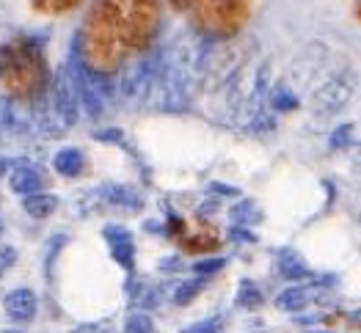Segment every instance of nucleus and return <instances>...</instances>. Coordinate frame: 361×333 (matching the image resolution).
I'll return each mask as SVG.
<instances>
[{
	"label": "nucleus",
	"instance_id": "obj_1",
	"mask_svg": "<svg viewBox=\"0 0 361 333\" xmlns=\"http://www.w3.org/2000/svg\"><path fill=\"white\" fill-rule=\"evenodd\" d=\"M157 30L160 0H97L78 39V61L108 77L130 53L149 50Z\"/></svg>",
	"mask_w": 361,
	"mask_h": 333
},
{
	"label": "nucleus",
	"instance_id": "obj_2",
	"mask_svg": "<svg viewBox=\"0 0 361 333\" xmlns=\"http://www.w3.org/2000/svg\"><path fill=\"white\" fill-rule=\"evenodd\" d=\"M0 86L11 99H39L50 91V69L42 44L33 39H11L0 47Z\"/></svg>",
	"mask_w": 361,
	"mask_h": 333
},
{
	"label": "nucleus",
	"instance_id": "obj_3",
	"mask_svg": "<svg viewBox=\"0 0 361 333\" xmlns=\"http://www.w3.org/2000/svg\"><path fill=\"white\" fill-rule=\"evenodd\" d=\"M251 0H199L193 6V28L212 42H226L243 28Z\"/></svg>",
	"mask_w": 361,
	"mask_h": 333
},
{
	"label": "nucleus",
	"instance_id": "obj_4",
	"mask_svg": "<svg viewBox=\"0 0 361 333\" xmlns=\"http://www.w3.org/2000/svg\"><path fill=\"white\" fill-rule=\"evenodd\" d=\"M356 94V77L350 69H339L329 75L317 89L312 91V113L317 119H331L339 111H345V105L353 99Z\"/></svg>",
	"mask_w": 361,
	"mask_h": 333
},
{
	"label": "nucleus",
	"instance_id": "obj_5",
	"mask_svg": "<svg viewBox=\"0 0 361 333\" xmlns=\"http://www.w3.org/2000/svg\"><path fill=\"white\" fill-rule=\"evenodd\" d=\"M50 99H53V113L61 119V124H75L80 116V102L72 86L69 66H63L59 75L50 80Z\"/></svg>",
	"mask_w": 361,
	"mask_h": 333
},
{
	"label": "nucleus",
	"instance_id": "obj_6",
	"mask_svg": "<svg viewBox=\"0 0 361 333\" xmlns=\"http://www.w3.org/2000/svg\"><path fill=\"white\" fill-rule=\"evenodd\" d=\"M3 311H6L8 320H14L20 325H28V322L36 320V314H39V298H36V292L28 289V287H17V289H11L3 298Z\"/></svg>",
	"mask_w": 361,
	"mask_h": 333
},
{
	"label": "nucleus",
	"instance_id": "obj_7",
	"mask_svg": "<svg viewBox=\"0 0 361 333\" xmlns=\"http://www.w3.org/2000/svg\"><path fill=\"white\" fill-rule=\"evenodd\" d=\"M105 240H108V248H111V256L119 262L124 270H133L135 265V242H133V234L124 229V226H105Z\"/></svg>",
	"mask_w": 361,
	"mask_h": 333
},
{
	"label": "nucleus",
	"instance_id": "obj_8",
	"mask_svg": "<svg viewBox=\"0 0 361 333\" xmlns=\"http://www.w3.org/2000/svg\"><path fill=\"white\" fill-rule=\"evenodd\" d=\"M44 174L42 168L30 165L28 160H20L14 163L11 174H8V187L17 193V196H28V193H36V190H44Z\"/></svg>",
	"mask_w": 361,
	"mask_h": 333
},
{
	"label": "nucleus",
	"instance_id": "obj_9",
	"mask_svg": "<svg viewBox=\"0 0 361 333\" xmlns=\"http://www.w3.org/2000/svg\"><path fill=\"white\" fill-rule=\"evenodd\" d=\"M314 292H317L314 284H293V287H287L284 292L276 295V308L290 311V314L303 311L309 303L314 301Z\"/></svg>",
	"mask_w": 361,
	"mask_h": 333
},
{
	"label": "nucleus",
	"instance_id": "obj_10",
	"mask_svg": "<svg viewBox=\"0 0 361 333\" xmlns=\"http://www.w3.org/2000/svg\"><path fill=\"white\" fill-rule=\"evenodd\" d=\"M59 196L50 193V190H36V193L23 196V210L28 212V218H33V220H47L53 212L59 210Z\"/></svg>",
	"mask_w": 361,
	"mask_h": 333
},
{
	"label": "nucleus",
	"instance_id": "obj_11",
	"mask_svg": "<svg viewBox=\"0 0 361 333\" xmlns=\"http://www.w3.org/2000/svg\"><path fill=\"white\" fill-rule=\"evenodd\" d=\"M53 168H56V174H61V177H80L83 168H86V154L78 149V146H63L53 157Z\"/></svg>",
	"mask_w": 361,
	"mask_h": 333
},
{
	"label": "nucleus",
	"instance_id": "obj_12",
	"mask_svg": "<svg viewBox=\"0 0 361 333\" xmlns=\"http://www.w3.org/2000/svg\"><path fill=\"white\" fill-rule=\"evenodd\" d=\"M279 275L287 278V281H293V284H301V281H312L314 278V272L309 270V265L303 262L298 253H290V251L279 256Z\"/></svg>",
	"mask_w": 361,
	"mask_h": 333
},
{
	"label": "nucleus",
	"instance_id": "obj_13",
	"mask_svg": "<svg viewBox=\"0 0 361 333\" xmlns=\"http://www.w3.org/2000/svg\"><path fill=\"white\" fill-rule=\"evenodd\" d=\"M229 218H232V226H254V223H259L262 220V210L257 207V201L254 199H240L232 210H229Z\"/></svg>",
	"mask_w": 361,
	"mask_h": 333
},
{
	"label": "nucleus",
	"instance_id": "obj_14",
	"mask_svg": "<svg viewBox=\"0 0 361 333\" xmlns=\"http://www.w3.org/2000/svg\"><path fill=\"white\" fill-rule=\"evenodd\" d=\"M295 108H298V96L293 94L290 86H284V83L271 86V91H268V111L287 113V111H295Z\"/></svg>",
	"mask_w": 361,
	"mask_h": 333
},
{
	"label": "nucleus",
	"instance_id": "obj_15",
	"mask_svg": "<svg viewBox=\"0 0 361 333\" xmlns=\"http://www.w3.org/2000/svg\"><path fill=\"white\" fill-rule=\"evenodd\" d=\"M235 303H238L240 308L254 311V308H262V306H265V295H262V289H259L254 281H240V289H238Z\"/></svg>",
	"mask_w": 361,
	"mask_h": 333
},
{
	"label": "nucleus",
	"instance_id": "obj_16",
	"mask_svg": "<svg viewBox=\"0 0 361 333\" xmlns=\"http://www.w3.org/2000/svg\"><path fill=\"white\" fill-rule=\"evenodd\" d=\"M202 287H204V278H202V275H199V278H190V281H182L180 287L174 289V303H177V306L193 303V298L202 292Z\"/></svg>",
	"mask_w": 361,
	"mask_h": 333
},
{
	"label": "nucleus",
	"instance_id": "obj_17",
	"mask_svg": "<svg viewBox=\"0 0 361 333\" xmlns=\"http://www.w3.org/2000/svg\"><path fill=\"white\" fill-rule=\"evenodd\" d=\"M124 333H154V320L147 311H133L124 320Z\"/></svg>",
	"mask_w": 361,
	"mask_h": 333
},
{
	"label": "nucleus",
	"instance_id": "obj_18",
	"mask_svg": "<svg viewBox=\"0 0 361 333\" xmlns=\"http://www.w3.org/2000/svg\"><path fill=\"white\" fill-rule=\"evenodd\" d=\"M224 328H226V320H224L221 314H212V317H207V320H199V322L182 328L180 333H221Z\"/></svg>",
	"mask_w": 361,
	"mask_h": 333
},
{
	"label": "nucleus",
	"instance_id": "obj_19",
	"mask_svg": "<svg viewBox=\"0 0 361 333\" xmlns=\"http://www.w3.org/2000/svg\"><path fill=\"white\" fill-rule=\"evenodd\" d=\"M80 0H33V8L42 14H66L78 6Z\"/></svg>",
	"mask_w": 361,
	"mask_h": 333
},
{
	"label": "nucleus",
	"instance_id": "obj_20",
	"mask_svg": "<svg viewBox=\"0 0 361 333\" xmlns=\"http://www.w3.org/2000/svg\"><path fill=\"white\" fill-rule=\"evenodd\" d=\"M329 146L336 151H348L353 146V127L350 124H342V127H336L331 132V138H329Z\"/></svg>",
	"mask_w": 361,
	"mask_h": 333
},
{
	"label": "nucleus",
	"instance_id": "obj_21",
	"mask_svg": "<svg viewBox=\"0 0 361 333\" xmlns=\"http://www.w3.org/2000/svg\"><path fill=\"white\" fill-rule=\"evenodd\" d=\"M224 265H226L224 256H207V259L193 262V272L202 275V278H207V275H215L218 270H224Z\"/></svg>",
	"mask_w": 361,
	"mask_h": 333
},
{
	"label": "nucleus",
	"instance_id": "obj_22",
	"mask_svg": "<svg viewBox=\"0 0 361 333\" xmlns=\"http://www.w3.org/2000/svg\"><path fill=\"white\" fill-rule=\"evenodd\" d=\"M17 265V248L14 245H0V278Z\"/></svg>",
	"mask_w": 361,
	"mask_h": 333
},
{
	"label": "nucleus",
	"instance_id": "obj_23",
	"mask_svg": "<svg viewBox=\"0 0 361 333\" xmlns=\"http://www.w3.org/2000/svg\"><path fill=\"white\" fill-rule=\"evenodd\" d=\"M94 138H97V141H102V144H124V132H121L119 127L97 130V132H94Z\"/></svg>",
	"mask_w": 361,
	"mask_h": 333
},
{
	"label": "nucleus",
	"instance_id": "obj_24",
	"mask_svg": "<svg viewBox=\"0 0 361 333\" xmlns=\"http://www.w3.org/2000/svg\"><path fill=\"white\" fill-rule=\"evenodd\" d=\"M182 268H185V265H182L180 256H166V259L157 262V270L160 272H182Z\"/></svg>",
	"mask_w": 361,
	"mask_h": 333
},
{
	"label": "nucleus",
	"instance_id": "obj_25",
	"mask_svg": "<svg viewBox=\"0 0 361 333\" xmlns=\"http://www.w3.org/2000/svg\"><path fill=\"white\" fill-rule=\"evenodd\" d=\"M229 237L235 242H257V234L251 229H245V226H232L229 229Z\"/></svg>",
	"mask_w": 361,
	"mask_h": 333
},
{
	"label": "nucleus",
	"instance_id": "obj_26",
	"mask_svg": "<svg viewBox=\"0 0 361 333\" xmlns=\"http://www.w3.org/2000/svg\"><path fill=\"white\" fill-rule=\"evenodd\" d=\"M350 168L356 171V177H361V141L350 146Z\"/></svg>",
	"mask_w": 361,
	"mask_h": 333
},
{
	"label": "nucleus",
	"instance_id": "obj_27",
	"mask_svg": "<svg viewBox=\"0 0 361 333\" xmlns=\"http://www.w3.org/2000/svg\"><path fill=\"white\" fill-rule=\"evenodd\" d=\"M199 0H169V6L174 8V11H193V6H196Z\"/></svg>",
	"mask_w": 361,
	"mask_h": 333
},
{
	"label": "nucleus",
	"instance_id": "obj_28",
	"mask_svg": "<svg viewBox=\"0 0 361 333\" xmlns=\"http://www.w3.org/2000/svg\"><path fill=\"white\" fill-rule=\"evenodd\" d=\"M11 168H14V163H11L8 157H0V180H3V177H8V174H11Z\"/></svg>",
	"mask_w": 361,
	"mask_h": 333
},
{
	"label": "nucleus",
	"instance_id": "obj_29",
	"mask_svg": "<svg viewBox=\"0 0 361 333\" xmlns=\"http://www.w3.org/2000/svg\"><path fill=\"white\" fill-rule=\"evenodd\" d=\"M353 14H356V20L361 23V0H356V3H353Z\"/></svg>",
	"mask_w": 361,
	"mask_h": 333
},
{
	"label": "nucleus",
	"instance_id": "obj_30",
	"mask_svg": "<svg viewBox=\"0 0 361 333\" xmlns=\"http://www.w3.org/2000/svg\"><path fill=\"white\" fill-rule=\"evenodd\" d=\"M3 229H6V223H3V218H0V237H3Z\"/></svg>",
	"mask_w": 361,
	"mask_h": 333
},
{
	"label": "nucleus",
	"instance_id": "obj_31",
	"mask_svg": "<svg viewBox=\"0 0 361 333\" xmlns=\"http://www.w3.org/2000/svg\"><path fill=\"white\" fill-rule=\"evenodd\" d=\"M0 333H20V331H14V328H6V331H0Z\"/></svg>",
	"mask_w": 361,
	"mask_h": 333
},
{
	"label": "nucleus",
	"instance_id": "obj_32",
	"mask_svg": "<svg viewBox=\"0 0 361 333\" xmlns=\"http://www.w3.org/2000/svg\"><path fill=\"white\" fill-rule=\"evenodd\" d=\"M359 223H361V215H359Z\"/></svg>",
	"mask_w": 361,
	"mask_h": 333
},
{
	"label": "nucleus",
	"instance_id": "obj_33",
	"mask_svg": "<svg viewBox=\"0 0 361 333\" xmlns=\"http://www.w3.org/2000/svg\"><path fill=\"white\" fill-rule=\"evenodd\" d=\"M359 201H361V193H359Z\"/></svg>",
	"mask_w": 361,
	"mask_h": 333
}]
</instances>
